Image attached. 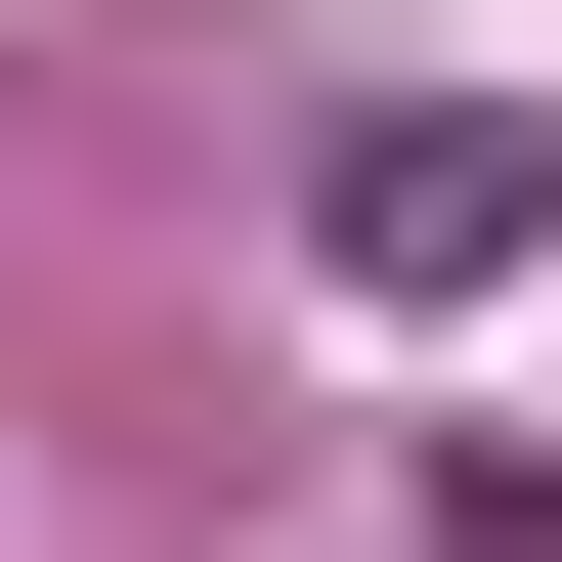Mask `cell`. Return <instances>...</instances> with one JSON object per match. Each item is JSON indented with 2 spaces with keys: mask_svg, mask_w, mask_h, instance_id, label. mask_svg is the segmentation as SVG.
<instances>
[{
  "mask_svg": "<svg viewBox=\"0 0 562 562\" xmlns=\"http://www.w3.org/2000/svg\"><path fill=\"white\" fill-rule=\"evenodd\" d=\"M519 216H562V131H519V87H390V131H303V260H347V303H476Z\"/></svg>",
  "mask_w": 562,
  "mask_h": 562,
  "instance_id": "obj_1",
  "label": "cell"
},
{
  "mask_svg": "<svg viewBox=\"0 0 562 562\" xmlns=\"http://www.w3.org/2000/svg\"><path fill=\"white\" fill-rule=\"evenodd\" d=\"M390 562H519V519H390Z\"/></svg>",
  "mask_w": 562,
  "mask_h": 562,
  "instance_id": "obj_2",
  "label": "cell"
}]
</instances>
